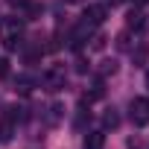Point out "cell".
<instances>
[{
    "mask_svg": "<svg viewBox=\"0 0 149 149\" xmlns=\"http://www.w3.org/2000/svg\"><path fill=\"white\" fill-rule=\"evenodd\" d=\"M111 3H123V0H111Z\"/></svg>",
    "mask_w": 149,
    "mask_h": 149,
    "instance_id": "cell-19",
    "label": "cell"
},
{
    "mask_svg": "<svg viewBox=\"0 0 149 149\" xmlns=\"http://www.w3.org/2000/svg\"><path fill=\"white\" fill-rule=\"evenodd\" d=\"M64 3H85V0H64Z\"/></svg>",
    "mask_w": 149,
    "mask_h": 149,
    "instance_id": "cell-17",
    "label": "cell"
},
{
    "mask_svg": "<svg viewBox=\"0 0 149 149\" xmlns=\"http://www.w3.org/2000/svg\"><path fill=\"white\" fill-rule=\"evenodd\" d=\"M44 88L47 91H61L64 85H67V73H64V67L61 64H56V67H50L47 73H44Z\"/></svg>",
    "mask_w": 149,
    "mask_h": 149,
    "instance_id": "cell-3",
    "label": "cell"
},
{
    "mask_svg": "<svg viewBox=\"0 0 149 149\" xmlns=\"http://www.w3.org/2000/svg\"><path fill=\"white\" fill-rule=\"evenodd\" d=\"M3 76H9V61L0 58V79H3Z\"/></svg>",
    "mask_w": 149,
    "mask_h": 149,
    "instance_id": "cell-15",
    "label": "cell"
},
{
    "mask_svg": "<svg viewBox=\"0 0 149 149\" xmlns=\"http://www.w3.org/2000/svg\"><path fill=\"white\" fill-rule=\"evenodd\" d=\"M146 85H149V76H146Z\"/></svg>",
    "mask_w": 149,
    "mask_h": 149,
    "instance_id": "cell-20",
    "label": "cell"
},
{
    "mask_svg": "<svg viewBox=\"0 0 149 149\" xmlns=\"http://www.w3.org/2000/svg\"><path fill=\"white\" fill-rule=\"evenodd\" d=\"M32 85H35V79H32V76H21V79L15 82V88H18L21 94H26V91H32Z\"/></svg>",
    "mask_w": 149,
    "mask_h": 149,
    "instance_id": "cell-10",
    "label": "cell"
},
{
    "mask_svg": "<svg viewBox=\"0 0 149 149\" xmlns=\"http://www.w3.org/2000/svg\"><path fill=\"white\" fill-rule=\"evenodd\" d=\"M61 111H64V108H61L58 102H56V105H50V114H47V120H50V123H58V120H61Z\"/></svg>",
    "mask_w": 149,
    "mask_h": 149,
    "instance_id": "cell-12",
    "label": "cell"
},
{
    "mask_svg": "<svg viewBox=\"0 0 149 149\" xmlns=\"http://www.w3.org/2000/svg\"><path fill=\"white\" fill-rule=\"evenodd\" d=\"M126 24H129V29H143V24H146V21H143V15H140L137 9H132V12L126 15Z\"/></svg>",
    "mask_w": 149,
    "mask_h": 149,
    "instance_id": "cell-7",
    "label": "cell"
},
{
    "mask_svg": "<svg viewBox=\"0 0 149 149\" xmlns=\"http://www.w3.org/2000/svg\"><path fill=\"white\" fill-rule=\"evenodd\" d=\"M129 114H132L134 126H146L149 123V97H134L129 105Z\"/></svg>",
    "mask_w": 149,
    "mask_h": 149,
    "instance_id": "cell-2",
    "label": "cell"
},
{
    "mask_svg": "<svg viewBox=\"0 0 149 149\" xmlns=\"http://www.w3.org/2000/svg\"><path fill=\"white\" fill-rule=\"evenodd\" d=\"M146 56H149V47H146V44H137V50H132L134 64H146Z\"/></svg>",
    "mask_w": 149,
    "mask_h": 149,
    "instance_id": "cell-9",
    "label": "cell"
},
{
    "mask_svg": "<svg viewBox=\"0 0 149 149\" xmlns=\"http://www.w3.org/2000/svg\"><path fill=\"white\" fill-rule=\"evenodd\" d=\"M117 47H120V50H129V47H132V41H129V32H120V35H117Z\"/></svg>",
    "mask_w": 149,
    "mask_h": 149,
    "instance_id": "cell-14",
    "label": "cell"
},
{
    "mask_svg": "<svg viewBox=\"0 0 149 149\" xmlns=\"http://www.w3.org/2000/svg\"><path fill=\"white\" fill-rule=\"evenodd\" d=\"M105 15H108V12H105V6H102V3H91V6L85 9V21H88V24H94V26H100V24L105 21Z\"/></svg>",
    "mask_w": 149,
    "mask_h": 149,
    "instance_id": "cell-5",
    "label": "cell"
},
{
    "mask_svg": "<svg viewBox=\"0 0 149 149\" xmlns=\"http://www.w3.org/2000/svg\"><path fill=\"white\" fill-rule=\"evenodd\" d=\"M9 3H12V6H26L29 0H9Z\"/></svg>",
    "mask_w": 149,
    "mask_h": 149,
    "instance_id": "cell-16",
    "label": "cell"
},
{
    "mask_svg": "<svg viewBox=\"0 0 149 149\" xmlns=\"http://www.w3.org/2000/svg\"><path fill=\"white\" fill-rule=\"evenodd\" d=\"M102 126H105V129H117V126H120V114H117L114 108H108V111L102 114Z\"/></svg>",
    "mask_w": 149,
    "mask_h": 149,
    "instance_id": "cell-8",
    "label": "cell"
},
{
    "mask_svg": "<svg viewBox=\"0 0 149 149\" xmlns=\"http://www.w3.org/2000/svg\"><path fill=\"white\" fill-rule=\"evenodd\" d=\"M18 108H6L0 117V140H12V134L18 132Z\"/></svg>",
    "mask_w": 149,
    "mask_h": 149,
    "instance_id": "cell-4",
    "label": "cell"
},
{
    "mask_svg": "<svg viewBox=\"0 0 149 149\" xmlns=\"http://www.w3.org/2000/svg\"><path fill=\"white\" fill-rule=\"evenodd\" d=\"M100 73H102V76H114V73H117V61L114 58H105L102 67H100Z\"/></svg>",
    "mask_w": 149,
    "mask_h": 149,
    "instance_id": "cell-11",
    "label": "cell"
},
{
    "mask_svg": "<svg viewBox=\"0 0 149 149\" xmlns=\"http://www.w3.org/2000/svg\"><path fill=\"white\" fill-rule=\"evenodd\" d=\"M134 3H137V6H143V3H149V0H134Z\"/></svg>",
    "mask_w": 149,
    "mask_h": 149,
    "instance_id": "cell-18",
    "label": "cell"
},
{
    "mask_svg": "<svg viewBox=\"0 0 149 149\" xmlns=\"http://www.w3.org/2000/svg\"><path fill=\"white\" fill-rule=\"evenodd\" d=\"M21 35H24V24L18 18H0V41L6 50H18Z\"/></svg>",
    "mask_w": 149,
    "mask_h": 149,
    "instance_id": "cell-1",
    "label": "cell"
},
{
    "mask_svg": "<svg viewBox=\"0 0 149 149\" xmlns=\"http://www.w3.org/2000/svg\"><path fill=\"white\" fill-rule=\"evenodd\" d=\"M38 15H41V6H38V3H32V0H29V3H26V18H29V21H35Z\"/></svg>",
    "mask_w": 149,
    "mask_h": 149,
    "instance_id": "cell-13",
    "label": "cell"
},
{
    "mask_svg": "<svg viewBox=\"0 0 149 149\" xmlns=\"http://www.w3.org/2000/svg\"><path fill=\"white\" fill-rule=\"evenodd\" d=\"M102 146H105V134H102V132H88L85 149H102Z\"/></svg>",
    "mask_w": 149,
    "mask_h": 149,
    "instance_id": "cell-6",
    "label": "cell"
}]
</instances>
